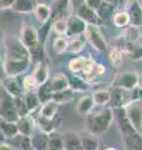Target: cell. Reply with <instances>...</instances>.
Returning a JSON list of instances; mask_svg holds the SVG:
<instances>
[{"label": "cell", "instance_id": "obj_12", "mask_svg": "<svg viewBox=\"0 0 142 150\" xmlns=\"http://www.w3.org/2000/svg\"><path fill=\"white\" fill-rule=\"evenodd\" d=\"M76 15L86 23L87 25H93V26H98L102 23V20L100 19V16L97 15V13L90 9L86 4H82L77 8V11H76Z\"/></svg>", "mask_w": 142, "mask_h": 150}, {"label": "cell", "instance_id": "obj_48", "mask_svg": "<svg viewBox=\"0 0 142 150\" xmlns=\"http://www.w3.org/2000/svg\"><path fill=\"white\" fill-rule=\"evenodd\" d=\"M5 39H6V35L1 29H0V46H4V43H5Z\"/></svg>", "mask_w": 142, "mask_h": 150}, {"label": "cell", "instance_id": "obj_2", "mask_svg": "<svg viewBox=\"0 0 142 150\" xmlns=\"http://www.w3.org/2000/svg\"><path fill=\"white\" fill-rule=\"evenodd\" d=\"M4 59L5 60H30V54L21 44L18 36H6L4 43Z\"/></svg>", "mask_w": 142, "mask_h": 150}, {"label": "cell", "instance_id": "obj_14", "mask_svg": "<svg viewBox=\"0 0 142 150\" xmlns=\"http://www.w3.org/2000/svg\"><path fill=\"white\" fill-rule=\"evenodd\" d=\"M125 10L129 14L130 25L140 29L142 26V9L140 6V3L138 1H129Z\"/></svg>", "mask_w": 142, "mask_h": 150}, {"label": "cell", "instance_id": "obj_30", "mask_svg": "<svg viewBox=\"0 0 142 150\" xmlns=\"http://www.w3.org/2000/svg\"><path fill=\"white\" fill-rule=\"evenodd\" d=\"M47 150H65L64 145V137L63 134L54 131L50 135H47Z\"/></svg>", "mask_w": 142, "mask_h": 150}, {"label": "cell", "instance_id": "obj_35", "mask_svg": "<svg viewBox=\"0 0 142 150\" xmlns=\"http://www.w3.org/2000/svg\"><path fill=\"white\" fill-rule=\"evenodd\" d=\"M67 46H69V38L66 35H58L54 39V44H53V49L56 54H64L65 51H67Z\"/></svg>", "mask_w": 142, "mask_h": 150}, {"label": "cell", "instance_id": "obj_10", "mask_svg": "<svg viewBox=\"0 0 142 150\" xmlns=\"http://www.w3.org/2000/svg\"><path fill=\"white\" fill-rule=\"evenodd\" d=\"M120 135L125 150H142V134L137 133L135 129H131Z\"/></svg>", "mask_w": 142, "mask_h": 150}, {"label": "cell", "instance_id": "obj_31", "mask_svg": "<svg viewBox=\"0 0 142 150\" xmlns=\"http://www.w3.org/2000/svg\"><path fill=\"white\" fill-rule=\"evenodd\" d=\"M31 139V148L32 150H47V135L41 133V131H36L30 137Z\"/></svg>", "mask_w": 142, "mask_h": 150}, {"label": "cell", "instance_id": "obj_23", "mask_svg": "<svg viewBox=\"0 0 142 150\" xmlns=\"http://www.w3.org/2000/svg\"><path fill=\"white\" fill-rule=\"evenodd\" d=\"M67 80L69 89H71L74 93H86L90 89V84L84 78L77 76V75H71L67 78Z\"/></svg>", "mask_w": 142, "mask_h": 150}, {"label": "cell", "instance_id": "obj_39", "mask_svg": "<svg viewBox=\"0 0 142 150\" xmlns=\"http://www.w3.org/2000/svg\"><path fill=\"white\" fill-rule=\"evenodd\" d=\"M36 95L37 98H39V101H40V104H45V103L47 101H50L51 100V98H53V91L50 90V88H49V84H44V85H41L39 89H37V91H36Z\"/></svg>", "mask_w": 142, "mask_h": 150}, {"label": "cell", "instance_id": "obj_3", "mask_svg": "<svg viewBox=\"0 0 142 150\" xmlns=\"http://www.w3.org/2000/svg\"><path fill=\"white\" fill-rule=\"evenodd\" d=\"M0 120L9 121V123H16L19 120L14 98L4 90L1 85H0Z\"/></svg>", "mask_w": 142, "mask_h": 150}, {"label": "cell", "instance_id": "obj_42", "mask_svg": "<svg viewBox=\"0 0 142 150\" xmlns=\"http://www.w3.org/2000/svg\"><path fill=\"white\" fill-rule=\"evenodd\" d=\"M53 30L58 35H66V33H67V19L56 18L53 23Z\"/></svg>", "mask_w": 142, "mask_h": 150}, {"label": "cell", "instance_id": "obj_21", "mask_svg": "<svg viewBox=\"0 0 142 150\" xmlns=\"http://www.w3.org/2000/svg\"><path fill=\"white\" fill-rule=\"evenodd\" d=\"M80 140H81V150H100V139L89 131L80 134Z\"/></svg>", "mask_w": 142, "mask_h": 150}, {"label": "cell", "instance_id": "obj_19", "mask_svg": "<svg viewBox=\"0 0 142 150\" xmlns=\"http://www.w3.org/2000/svg\"><path fill=\"white\" fill-rule=\"evenodd\" d=\"M51 14H53V8L46 3H35V9H34V15L36 20L40 24L45 25L47 21L50 20Z\"/></svg>", "mask_w": 142, "mask_h": 150}, {"label": "cell", "instance_id": "obj_24", "mask_svg": "<svg viewBox=\"0 0 142 150\" xmlns=\"http://www.w3.org/2000/svg\"><path fill=\"white\" fill-rule=\"evenodd\" d=\"M59 108H60L59 104H56L55 101L50 100V101H47V103H45V104H42L40 106L39 115L42 116V118H45V119L54 120L56 114H58V111H59Z\"/></svg>", "mask_w": 142, "mask_h": 150}, {"label": "cell", "instance_id": "obj_25", "mask_svg": "<svg viewBox=\"0 0 142 150\" xmlns=\"http://www.w3.org/2000/svg\"><path fill=\"white\" fill-rule=\"evenodd\" d=\"M87 44L86 36L84 35H79V36H74V38H69V46H67V51L72 54H79L85 49V45Z\"/></svg>", "mask_w": 142, "mask_h": 150}, {"label": "cell", "instance_id": "obj_9", "mask_svg": "<svg viewBox=\"0 0 142 150\" xmlns=\"http://www.w3.org/2000/svg\"><path fill=\"white\" fill-rule=\"evenodd\" d=\"M31 65V60H5L4 67L8 78H19L21 74L26 73Z\"/></svg>", "mask_w": 142, "mask_h": 150}, {"label": "cell", "instance_id": "obj_5", "mask_svg": "<svg viewBox=\"0 0 142 150\" xmlns=\"http://www.w3.org/2000/svg\"><path fill=\"white\" fill-rule=\"evenodd\" d=\"M138 76L140 74L136 73L135 70H127V71L118 73L113 78L111 86L122 88V89H126V90L132 91L136 88H138Z\"/></svg>", "mask_w": 142, "mask_h": 150}, {"label": "cell", "instance_id": "obj_15", "mask_svg": "<svg viewBox=\"0 0 142 150\" xmlns=\"http://www.w3.org/2000/svg\"><path fill=\"white\" fill-rule=\"evenodd\" d=\"M32 78L35 79V81L37 84V86H41L46 84L50 80V70H49V65H47L46 62H41L35 64L34 70H32Z\"/></svg>", "mask_w": 142, "mask_h": 150}, {"label": "cell", "instance_id": "obj_33", "mask_svg": "<svg viewBox=\"0 0 142 150\" xmlns=\"http://www.w3.org/2000/svg\"><path fill=\"white\" fill-rule=\"evenodd\" d=\"M74 95H75V93L71 90V89H65L63 91L54 93L51 100L55 101L56 104H59V105H65L74 100Z\"/></svg>", "mask_w": 142, "mask_h": 150}, {"label": "cell", "instance_id": "obj_27", "mask_svg": "<svg viewBox=\"0 0 142 150\" xmlns=\"http://www.w3.org/2000/svg\"><path fill=\"white\" fill-rule=\"evenodd\" d=\"M124 51L120 46H112L108 50V62L110 64L112 65L115 69H118L122 67V64H124Z\"/></svg>", "mask_w": 142, "mask_h": 150}, {"label": "cell", "instance_id": "obj_6", "mask_svg": "<svg viewBox=\"0 0 142 150\" xmlns=\"http://www.w3.org/2000/svg\"><path fill=\"white\" fill-rule=\"evenodd\" d=\"M124 111L137 133L142 134V100H135L124 108Z\"/></svg>", "mask_w": 142, "mask_h": 150}, {"label": "cell", "instance_id": "obj_43", "mask_svg": "<svg viewBox=\"0 0 142 150\" xmlns=\"http://www.w3.org/2000/svg\"><path fill=\"white\" fill-rule=\"evenodd\" d=\"M22 89L24 93H36L39 86L35 81V79L32 78V75H26L22 78Z\"/></svg>", "mask_w": 142, "mask_h": 150}, {"label": "cell", "instance_id": "obj_38", "mask_svg": "<svg viewBox=\"0 0 142 150\" xmlns=\"http://www.w3.org/2000/svg\"><path fill=\"white\" fill-rule=\"evenodd\" d=\"M85 62H86V56H76V58H72L69 62V70L72 74L82 73Z\"/></svg>", "mask_w": 142, "mask_h": 150}, {"label": "cell", "instance_id": "obj_4", "mask_svg": "<svg viewBox=\"0 0 142 150\" xmlns=\"http://www.w3.org/2000/svg\"><path fill=\"white\" fill-rule=\"evenodd\" d=\"M110 108L111 109H124L130 103L135 101L134 90H126L122 88L111 86L110 89Z\"/></svg>", "mask_w": 142, "mask_h": 150}, {"label": "cell", "instance_id": "obj_47", "mask_svg": "<svg viewBox=\"0 0 142 150\" xmlns=\"http://www.w3.org/2000/svg\"><path fill=\"white\" fill-rule=\"evenodd\" d=\"M13 8V1H0V9H9Z\"/></svg>", "mask_w": 142, "mask_h": 150}, {"label": "cell", "instance_id": "obj_22", "mask_svg": "<svg viewBox=\"0 0 142 150\" xmlns=\"http://www.w3.org/2000/svg\"><path fill=\"white\" fill-rule=\"evenodd\" d=\"M65 150H81V140L80 134L75 131H66L63 134Z\"/></svg>", "mask_w": 142, "mask_h": 150}, {"label": "cell", "instance_id": "obj_51", "mask_svg": "<svg viewBox=\"0 0 142 150\" xmlns=\"http://www.w3.org/2000/svg\"><path fill=\"white\" fill-rule=\"evenodd\" d=\"M105 150H117L116 148H113V146H108V148H106Z\"/></svg>", "mask_w": 142, "mask_h": 150}, {"label": "cell", "instance_id": "obj_18", "mask_svg": "<svg viewBox=\"0 0 142 150\" xmlns=\"http://www.w3.org/2000/svg\"><path fill=\"white\" fill-rule=\"evenodd\" d=\"M95 106L96 105H95L92 94H84L82 96H80V99L76 103V111L79 115L87 116L95 109Z\"/></svg>", "mask_w": 142, "mask_h": 150}, {"label": "cell", "instance_id": "obj_46", "mask_svg": "<svg viewBox=\"0 0 142 150\" xmlns=\"http://www.w3.org/2000/svg\"><path fill=\"white\" fill-rule=\"evenodd\" d=\"M0 150H19L15 145H13L11 143H8V142H4L0 144Z\"/></svg>", "mask_w": 142, "mask_h": 150}, {"label": "cell", "instance_id": "obj_16", "mask_svg": "<svg viewBox=\"0 0 142 150\" xmlns=\"http://www.w3.org/2000/svg\"><path fill=\"white\" fill-rule=\"evenodd\" d=\"M121 49L130 60H134V62L142 60V44L140 43V40L126 41V43H124Z\"/></svg>", "mask_w": 142, "mask_h": 150}, {"label": "cell", "instance_id": "obj_26", "mask_svg": "<svg viewBox=\"0 0 142 150\" xmlns=\"http://www.w3.org/2000/svg\"><path fill=\"white\" fill-rule=\"evenodd\" d=\"M35 119V124H36V128L39 129V131L44 133L46 135H50L51 133L56 131V123H55V119L54 120H50V119H45L42 116H37Z\"/></svg>", "mask_w": 142, "mask_h": 150}, {"label": "cell", "instance_id": "obj_17", "mask_svg": "<svg viewBox=\"0 0 142 150\" xmlns=\"http://www.w3.org/2000/svg\"><path fill=\"white\" fill-rule=\"evenodd\" d=\"M16 126H18L19 134L22 135V137L30 138L35 133V129H36L34 116L27 115V116H24V118H19V120L16 121Z\"/></svg>", "mask_w": 142, "mask_h": 150}, {"label": "cell", "instance_id": "obj_20", "mask_svg": "<svg viewBox=\"0 0 142 150\" xmlns=\"http://www.w3.org/2000/svg\"><path fill=\"white\" fill-rule=\"evenodd\" d=\"M49 88L50 90L54 93H58V91H63L65 89H69V80H67V76L63 73H58L55 74L53 78L50 79L49 81Z\"/></svg>", "mask_w": 142, "mask_h": 150}, {"label": "cell", "instance_id": "obj_7", "mask_svg": "<svg viewBox=\"0 0 142 150\" xmlns=\"http://www.w3.org/2000/svg\"><path fill=\"white\" fill-rule=\"evenodd\" d=\"M85 36H86L87 43L92 46L95 50L97 51H106L108 49L107 41L103 36L102 31L100 30V26H93L87 25L86 31H85Z\"/></svg>", "mask_w": 142, "mask_h": 150}, {"label": "cell", "instance_id": "obj_53", "mask_svg": "<svg viewBox=\"0 0 142 150\" xmlns=\"http://www.w3.org/2000/svg\"><path fill=\"white\" fill-rule=\"evenodd\" d=\"M140 43L142 44V36H141V39H140Z\"/></svg>", "mask_w": 142, "mask_h": 150}, {"label": "cell", "instance_id": "obj_40", "mask_svg": "<svg viewBox=\"0 0 142 150\" xmlns=\"http://www.w3.org/2000/svg\"><path fill=\"white\" fill-rule=\"evenodd\" d=\"M14 104H15V109H16V111H18L19 118H24V116L30 115L29 110H27L25 99H24V95L18 96V98H14Z\"/></svg>", "mask_w": 142, "mask_h": 150}, {"label": "cell", "instance_id": "obj_28", "mask_svg": "<svg viewBox=\"0 0 142 150\" xmlns=\"http://www.w3.org/2000/svg\"><path fill=\"white\" fill-rule=\"evenodd\" d=\"M11 9L19 14H31L34 13L35 1H31V0H15V1H13Z\"/></svg>", "mask_w": 142, "mask_h": 150}, {"label": "cell", "instance_id": "obj_44", "mask_svg": "<svg viewBox=\"0 0 142 150\" xmlns=\"http://www.w3.org/2000/svg\"><path fill=\"white\" fill-rule=\"evenodd\" d=\"M86 5L90 8V9H92V10H95L97 13V10L100 9L101 6V3H102V0H86V1H84Z\"/></svg>", "mask_w": 142, "mask_h": 150}, {"label": "cell", "instance_id": "obj_36", "mask_svg": "<svg viewBox=\"0 0 142 150\" xmlns=\"http://www.w3.org/2000/svg\"><path fill=\"white\" fill-rule=\"evenodd\" d=\"M24 99H25L27 110H29L30 115L36 109H39V108L41 106L40 101H39V98H37V95H36V93H24Z\"/></svg>", "mask_w": 142, "mask_h": 150}, {"label": "cell", "instance_id": "obj_8", "mask_svg": "<svg viewBox=\"0 0 142 150\" xmlns=\"http://www.w3.org/2000/svg\"><path fill=\"white\" fill-rule=\"evenodd\" d=\"M19 40L21 41V44L25 46L27 50L35 48L36 45L41 44L39 39V33L31 24H22L19 30Z\"/></svg>", "mask_w": 142, "mask_h": 150}, {"label": "cell", "instance_id": "obj_29", "mask_svg": "<svg viewBox=\"0 0 142 150\" xmlns=\"http://www.w3.org/2000/svg\"><path fill=\"white\" fill-rule=\"evenodd\" d=\"M0 133L3 134V137L5 140H11L19 134L16 123H9V121L0 120Z\"/></svg>", "mask_w": 142, "mask_h": 150}, {"label": "cell", "instance_id": "obj_37", "mask_svg": "<svg viewBox=\"0 0 142 150\" xmlns=\"http://www.w3.org/2000/svg\"><path fill=\"white\" fill-rule=\"evenodd\" d=\"M115 5H113L112 3L110 1H105V0H102L101 3V6L100 9L97 10V15L100 16V19L103 21L105 19H108V18H112V15L115 14Z\"/></svg>", "mask_w": 142, "mask_h": 150}, {"label": "cell", "instance_id": "obj_50", "mask_svg": "<svg viewBox=\"0 0 142 150\" xmlns=\"http://www.w3.org/2000/svg\"><path fill=\"white\" fill-rule=\"evenodd\" d=\"M4 142H6V140H5V138L3 137V134L0 133V144H1V143H4Z\"/></svg>", "mask_w": 142, "mask_h": 150}, {"label": "cell", "instance_id": "obj_41", "mask_svg": "<svg viewBox=\"0 0 142 150\" xmlns=\"http://www.w3.org/2000/svg\"><path fill=\"white\" fill-rule=\"evenodd\" d=\"M141 33L138 30V28H135V26H129L126 28V29H124V35H122V38L125 39V43L126 41H137L141 39Z\"/></svg>", "mask_w": 142, "mask_h": 150}, {"label": "cell", "instance_id": "obj_49", "mask_svg": "<svg viewBox=\"0 0 142 150\" xmlns=\"http://www.w3.org/2000/svg\"><path fill=\"white\" fill-rule=\"evenodd\" d=\"M138 89L142 90V74H140V76H138Z\"/></svg>", "mask_w": 142, "mask_h": 150}, {"label": "cell", "instance_id": "obj_52", "mask_svg": "<svg viewBox=\"0 0 142 150\" xmlns=\"http://www.w3.org/2000/svg\"><path fill=\"white\" fill-rule=\"evenodd\" d=\"M140 3V6H141V9H142V1H138Z\"/></svg>", "mask_w": 142, "mask_h": 150}, {"label": "cell", "instance_id": "obj_45", "mask_svg": "<svg viewBox=\"0 0 142 150\" xmlns=\"http://www.w3.org/2000/svg\"><path fill=\"white\" fill-rule=\"evenodd\" d=\"M6 73H5V67H4V56L0 55V84H1L4 80H5Z\"/></svg>", "mask_w": 142, "mask_h": 150}, {"label": "cell", "instance_id": "obj_13", "mask_svg": "<svg viewBox=\"0 0 142 150\" xmlns=\"http://www.w3.org/2000/svg\"><path fill=\"white\" fill-rule=\"evenodd\" d=\"M1 86L4 90L13 98H18V96L24 95L22 80H20V78H6L5 80L1 83Z\"/></svg>", "mask_w": 142, "mask_h": 150}, {"label": "cell", "instance_id": "obj_11", "mask_svg": "<svg viewBox=\"0 0 142 150\" xmlns=\"http://www.w3.org/2000/svg\"><path fill=\"white\" fill-rule=\"evenodd\" d=\"M87 24L84 20H81L76 14H72L67 18V33L66 36L67 38H74L79 35H84L86 31Z\"/></svg>", "mask_w": 142, "mask_h": 150}, {"label": "cell", "instance_id": "obj_32", "mask_svg": "<svg viewBox=\"0 0 142 150\" xmlns=\"http://www.w3.org/2000/svg\"><path fill=\"white\" fill-rule=\"evenodd\" d=\"M112 24L118 29H126L130 26V18L126 10H118L115 11V14L112 15Z\"/></svg>", "mask_w": 142, "mask_h": 150}, {"label": "cell", "instance_id": "obj_34", "mask_svg": "<svg viewBox=\"0 0 142 150\" xmlns=\"http://www.w3.org/2000/svg\"><path fill=\"white\" fill-rule=\"evenodd\" d=\"M95 105L105 108L110 104V90L108 89H98L92 94Z\"/></svg>", "mask_w": 142, "mask_h": 150}, {"label": "cell", "instance_id": "obj_1", "mask_svg": "<svg viewBox=\"0 0 142 150\" xmlns=\"http://www.w3.org/2000/svg\"><path fill=\"white\" fill-rule=\"evenodd\" d=\"M113 118H115V112L110 106L93 109L86 116V129L89 133L96 137L102 135L111 128Z\"/></svg>", "mask_w": 142, "mask_h": 150}]
</instances>
